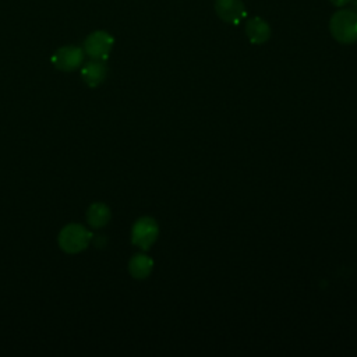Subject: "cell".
Wrapping results in <instances>:
<instances>
[{"mask_svg": "<svg viewBox=\"0 0 357 357\" xmlns=\"http://www.w3.org/2000/svg\"><path fill=\"white\" fill-rule=\"evenodd\" d=\"M332 36L344 45L357 42V11L353 8H340L329 21Z\"/></svg>", "mask_w": 357, "mask_h": 357, "instance_id": "cell-1", "label": "cell"}, {"mask_svg": "<svg viewBox=\"0 0 357 357\" xmlns=\"http://www.w3.org/2000/svg\"><path fill=\"white\" fill-rule=\"evenodd\" d=\"M92 233L82 225H66L59 233V247L67 254H78L88 248Z\"/></svg>", "mask_w": 357, "mask_h": 357, "instance_id": "cell-2", "label": "cell"}, {"mask_svg": "<svg viewBox=\"0 0 357 357\" xmlns=\"http://www.w3.org/2000/svg\"><path fill=\"white\" fill-rule=\"evenodd\" d=\"M245 35L254 45H262L271 38V26L261 17H252L245 24Z\"/></svg>", "mask_w": 357, "mask_h": 357, "instance_id": "cell-8", "label": "cell"}, {"mask_svg": "<svg viewBox=\"0 0 357 357\" xmlns=\"http://www.w3.org/2000/svg\"><path fill=\"white\" fill-rule=\"evenodd\" d=\"M113 42V36L106 31H95L86 36L84 42V52L93 60L106 61L112 52Z\"/></svg>", "mask_w": 357, "mask_h": 357, "instance_id": "cell-4", "label": "cell"}, {"mask_svg": "<svg viewBox=\"0 0 357 357\" xmlns=\"http://www.w3.org/2000/svg\"><path fill=\"white\" fill-rule=\"evenodd\" d=\"M159 234V226L151 216H142L135 220L131 227V243L138 248L146 251L156 241Z\"/></svg>", "mask_w": 357, "mask_h": 357, "instance_id": "cell-3", "label": "cell"}, {"mask_svg": "<svg viewBox=\"0 0 357 357\" xmlns=\"http://www.w3.org/2000/svg\"><path fill=\"white\" fill-rule=\"evenodd\" d=\"M333 6L336 7H343V6H347L349 3H351L353 0H329Z\"/></svg>", "mask_w": 357, "mask_h": 357, "instance_id": "cell-11", "label": "cell"}, {"mask_svg": "<svg viewBox=\"0 0 357 357\" xmlns=\"http://www.w3.org/2000/svg\"><path fill=\"white\" fill-rule=\"evenodd\" d=\"M215 11L222 21L231 25H237L247 15L243 0H215Z\"/></svg>", "mask_w": 357, "mask_h": 357, "instance_id": "cell-6", "label": "cell"}, {"mask_svg": "<svg viewBox=\"0 0 357 357\" xmlns=\"http://www.w3.org/2000/svg\"><path fill=\"white\" fill-rule=\"evenodd\" d=\"M153 261L146 254H135L128 262V272L137 280L146 279L151 275Z\"/></svg>", "mask_w": 357, "mask_h": 357, "instance_id": "cell-10", "label": "cell"}, {"mask_svg": "<svg viewBox=\"0 0 357 357\" xmlns=\"http://www.w3.org/2000/svg\"><path fill=\"white\" fill-rule=\"evenodd\" d=\"M52 61H53V64L57 70L74 71L84 61V50L81 47L73 46V45L59 47L54 52V54L52 57Z\"/></svg>", "mask_w": 357, "mask_h": 357, "instance_id": "cell-5", "label": "cell"}, {"mask_svg": "<svg viewBox=\"0 0 357 357\" xmlns=\"http://www.w3.org/2000/svg\"><path fill=\"white\" fill-rule=\"evenodd\" d=\"M112 218L110 208L103 202H93L86 211V222L92 229L105 227Z\"/></svg>", "mask_w": 357, "mask_h": 357, "instance_id": "cell-9", "label": "cell"}, {"mask_svg": "<svg viewBox=\"0 0 357 357\" xmlns=\"http://www.w3.org/2000/svg\"><path fill=\"white\" fill-rule=\"evenodd\" d=\"M107 74V66L103 60H91L88 63L84 64V67L81 68V77L84 79V82L91 86L95 88L98 85H100Z\"/></svg>", "mask_w": 357, "mask_h": 357, "instance_id": "cell-7", "label": "cell"}]
</instances>
